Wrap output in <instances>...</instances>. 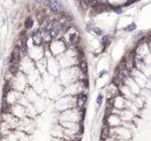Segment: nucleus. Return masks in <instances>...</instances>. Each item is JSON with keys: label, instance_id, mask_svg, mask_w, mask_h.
I'll use <instances>...</instances> for the list:
<instances>
[{"label": "nucleus", "instance_id": "1", "mask_svg": "<svg viewBox=\"0 0 151 141\" xmlns=\"http://www.w3.org/2000/svg\"><path fill=\"white\" fill-rule=\"evenodd\" d=\"M7 83H9L11 89L21 93H23L25 91V89L29 86L27 78H26V75L23 74L22 72H19L15 76L12 77V79Z\"/></svg>", "mask_w": 151, "mask_h": 141}, {"label": "nucleus", "instance_id": "2", "mask_svg": "<svg viewBox=\"0 0 151 141\" xmlns=\"http://www.w3.org/2000/svg\"><path fill=\"white\" fill-rule=\"evenodd\" d=\"M46 47L52 57L60 56L61 54H63V53L68 49V47L65 44V42L63 40L62 38H56V40H53L52 42Z\"/></svg>", "mask_w": 151, "mask_h": 141}, {"label": "nucleus", "instance_id": "3", "mask_svg": "<svg viewBox=\"0 0 151 141\" xmlns=\"http://www.w3.org/2000/svg\"><path fill=\"white\" fill-rule=\"evenodd\" d=\"M76 108V97L71 95H61L59 99L55 101V109L58 113L65 110Z\"/></svg>", "mask_w": 151, "mask_h": 141}, {"label": "nucleus", "instance_id": "4", "mask_svg": "<svg viewBox=\"0 0 151 141\" xmlns=\"http://www.w3.org/2000/svg\"><path fill=\"white\" fill-rule=\"evenodd\" d=\"M18 131L23 132L27 135L31 136L36 130V121L33 118L29 117H23L19 120V126H18Z\"/></svg>", "mask_w": 151, "mask_h": 141}, {"label": "nucleus", "instance_id": "5", "mask_svg": "<svg viewBox=\"0 0 151 141\" xmlns=\"http://www.w3.org/2000/svg\"><path fill=\"white\" fill-rule=\"evenodd\" d=\"M60 71H61L60 64H59L56 57H49V58H47L46 72L48 73L49 75L57 78V77L59 76V74H60Z\"/></svg>", "mask_w": 151, "mask_h": 141}, {"label": "nucleus", "instance_id": "6", "mask_svg": "<svg viewBox=\"0 0 151 141\" xmlns=\"http://www.w3.org/2000/svg\"><path fill=\"white\" fill-rule=\"evenodd\" d=\"M9 112L14 115L15 117H17L18 119H21L23 117H26V108L19 104H15V105L9 106Z\"/></svg>", "mask_w": 151, "mask_h": 141}, {"label": "nucleus", "instance_id": "7", "mask_svg": "<svg viewBox=\"0 0 151 141\" xmlns=\"http://www.w3.org/2000/svg\"><path fill=\"white\" fill-rule=\"evenodd\" d=\"M48 9L53 15H59L65 9L63 7V2H60V1H49Z\"/></svg>", "mask_w": 151, "mask_h": 141}, {"label": "nucleus", "instance_id": "8", "mask_svg": "<svg viewBox=\"0 0 151 141\" xmlns=\"http://www.w3.org/2000/svg\"><path fill=\"white\" fill-rule=\"evenodd\" d=\"M46 99L45 98H42V95H38L37 99L35 100V101L32 103V106H33L34 110L36 111V113L40 114L42 111H44L45 109H46Z\"/></svg>", "mask_w": 151, "mask_h": 141}, {"label": "nucleus", "instance_id": "9", "mask_svg": "<svg viewBox=\"0 0 151 141\" xmlns=\"http://www.w3.org/2000/svg\"><path fill=\"white\" fill-rule=\"evenodd\" d=\"M24 97H25V99L27 100V102L29 104H32L34 101H35L36 99H37V93H35V91L33 90V89L31 88L30 86H28L27 88L25 89V91L23 93Z\"/></svg>", "mask_w": 151, "mask_h": 141}, {"label": "nucleus", "instance_id": "10", "mask_svg": "<svg viewBox=\"0 0 151 141\" xmlns=\"http://www.w3.org/2000/svg\"><path fill=\"white\" fill-rule=\"evenodd\" d=\"M111 40H112V38L109 33H105L103 36H101V40H99V46H101V50L105 51L106 49L109 48L110 44H111Z\"/></svg>", "mask_w": 151, "mask_h": 141}, {"label": "nucleus", "instance_id": "11", "mask_svg": "<svg viewBox=\"0 0 151 141\" xmlns=\"http://www.w3.org/2000/svg\"><path fill=\"white\" fill-rule=\"evenodd\" d=\"M24 30L26 31H29V30H32L34 28V24H35V21H34V18L32 16H27L24 20Z\"/></svg>", "mask_w": 151, "mask_h": 141}, {"label": "nucleus", "instance_id": "12", "mask_svg": "<svg viewBox=\"0 0 151 141\" xmlns=\"http://www.w3.org/2000/svg\"><path fill=\"white\" fill-rule=\"evenodd\" d=\"M144 35H145V33L143 30H140V29L134 30V31L132 33V42L134 43V45H136L137 43L140 42V40L144 38Z\"/></svg>", "mask_w": 151, "mask_h": 141}, {"label": "nucleus", "instance_id": "13", "mask_svg": "<svg viewBox=\"0 0 151 141\" xmlns=\"http://www.w3.org/2000/svg\"><path fill=\"white\" fill-rule=\"evenodd\" d=\"M6 71L11 75L15 76L16 74H18L19 72H21V71H20V62H13L9 67H7Z\"/></svg>", "mask_w": 151, "mask_h": 141}, {"label": "nucleus", "instance_id": "14", "mask_svg": "<svg viewBox=\"0 0 151 141\" xmlns=\"http://www.w3.org/2000/svg\"><path fill=\"white\" fill-rule=\"evenodd\" d=\"M134 30H137V23L136 22H132V23L127 24V25L123 28V31L125 32V33H132Z\"/></svg>", "mask_w": 151, "mask_h": 141}, {"label": "nucleus", "instance_id": "15", "mask_svg": "<svg viewBox=\"0 0 151 141\" xmlns=\"http://www.w3.org/2000/svg\"><path fill=\"white\" fill-rule=\"evenodd\" d=\"M104 99H105V95H104V93H99V95H97L96 99H95V104H96V111H99V108H101V106L103 105Z\"/></svg>", "mask_w": 151, "mask_h": 141}, {"label": "nucleus", "instance_id": "16", "mask_svg": "<svg viewBox=\"0 0 151 141\" xmlns=\"http://www.w3.org/2000/svg\"><path fill=\"white\" fill-rule=\"evenodd\" d=\"M90 33H93L94 35H96V36H103L104 34H105V30H104L101 27H99V26L95 25L94 27L91 29Z\"/></svg>", "mask_w": 151, "mask_h": 141}, {"label": "nucleus", "instance_id": "17", "mask_svg": "<svg viewBox=\"0 0 151 141\" xmlns=\"http://www.w3.org/2000/svg\"><path fill=\"white\" fill-rule=\"evenodd\" d=\"M79 4H80V7H81V9H83V11H87L88 9H90L89 1H80Z\"/></svg>", "mask_w": 151, "mask_h": 141}, {"label": "nucleus", "instance_id": "18", "mask_svg": "<svg viewBox=\"0 0 151 141\" xmlns=\"http://www.w3.org/2000/svg\"><path fill=\"white\" fill-rule=\"evenodd\" d=\"M109 74V71H108L107 69H101L99 72V75H97V77H99V79L101 78H104L105 76H107V75Z\"/></svg>", "mask_w": 151, "mask_h": 141}, {"label": "nucleus", "instance_id": "19", "mask_svg": "<svg viewBox=\"0 0 151 141\" xmlns=\"http://www.w3.org/2000/svg\"><path fill=\"white\" fill-rule=\"evenodd\" d=\"M51 141H66L64 140V139H61V138H52V140Z\"/></svg>", "mask_w": 151, "mask_h": 141}]
</instances>
